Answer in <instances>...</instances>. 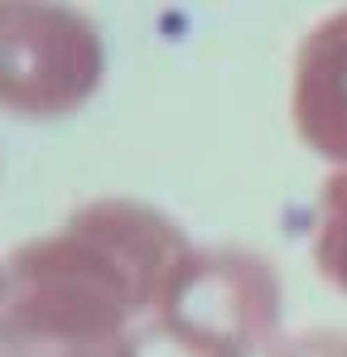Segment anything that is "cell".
<instances>
[{
	"label": "cell",
	"mask_w": 347,
	"mask_h": 357,
	"mask_svg": "<svg viewBox=\"0 0 347 357\" xmlns=\"http://www.w3.org/2000/svg\"><path fill=\"white\" fill-rule=\"evenodd\" d=\"M265 357H347V333H338V328H309V333L280 338Z\"/></svg>",
	"instance_id": "cell-6"
},
{
	"label": "cell",
	"mask_w": 347,
	"mask_h": 357,
	"mask_svg": "<svg viewBox=\"0 0 347 357\" xmlns=\"http://www.w3.org/2000/svg\"><path fill=\"white\" fill-rule=\"evenodd\" d=\"M309 251H314L318 275L338 295H347V169H333V174L323 178V188H318Z\"/></svg>",
	"instance_id": "cell-5"
},
{
	"label": "cell",
	"mask_w": 347,
	"mask_h": 357,
	"mask_svg": "<svg viewBox=\"0 0 347 357\" xmlns=\"http://www.w3.org/2000/svg\"><path fill=\"white\" fill-rule=\"evenodd\" d=\"M188 251L164 208L87 198L0 261V357H135Z\"/></svg>",
	"instance_id": "cell-1"
},
{
	"label": "cell",
	"mask_w": 347,
	"mask_h": 357,
	"mask_svg": "<svg viewBox=\"0 0 347 357\" xmlns=\"http://www.w3.org/2000/svg\"><path fill=\"white\" fill-rule=\"evenodd\" d=\"M289 116L299 140L347 169V5L323 15L294 49V82H289Z\"/></svg>",
	"instance_id": "cell-4"
},
{
	"label": "cell",
	"mask_w": 347,
	"mask_h": 357,
	"mask_svg": "<svg viewBox=\"0 0 347 357\" xmlns=\"http://www.w3.org/2000/svg\"><path fill=\"white\" fill-rule=\"evenodd\" d=\"M107 82V39L72 0H0V116L68 121Z\"/></svg>",
	"instance_id": "cell-3"
},
{
	"label": "cell",
	"mask_w": 347,
	"mask_h": 357,
	"mask_svg": "<svg viewBox=\"0 0 347 357\" xmlns=\"http://www.w3.org/2000/svg\"><path fill=\"white\" fill-rule=\"evenodd\" d=\"M145 343L160 357H265L280 343V271L246 246H193Z\"/></svg>",
	"instance_id": "cell-2"
}]
</instances>
